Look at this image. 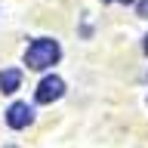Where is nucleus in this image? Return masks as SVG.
Returning <instances> with one entry per match:
<instances>
[{
  "instance_id": "obj_4",
  "label": "nucleus",
  "mask_w": 148,
  "mask_h": 148,
  "mask_svg": "<svg viewBox=\"0 0 148 148\" xmlns=\"http://www.w3.org/2000/svg\"><path fill=\"white\" fill-rule=\"evenodd\" d=\"M18 83H22V71H16V68L0 71V92H16Z\"/></svg>"
},
{
  "instance_id": "obj_5",
  "label": "nucleus",
  "mask_w": 148,
  "mask_h": 148,
  "mask_svg": "<svg viewBox=\"0 0 148 148\" xmlns=\"http://www.w3.org/2000/svg\"><path fill=\"white\" fill-rule=\"evenodd\" d=\"M136 12H139V16H142V18H148V0H139Z\"/></svg>"
},
{
  "instance_id": "obj_6",
  "label": "nucleus",
  "mask_w": 148,
  "mask_h": 148,
  "mask_svg": "<svg viewBox=\"0 0 148 148\" xmlns=\"http://www.w3.org/2000/svg\"><path fill=\"white\" fill-rule=\"evenodd\" d=\"M105 3H136V0H105Z\"/></svg>"
},
{
  "instance_id": "obj_1",
  "label": "nucleus",
  "mask_w": 148,
  "mask_h": 148,
  "mask_svg": "<svg viewBox=\"0 0 148 148\" xmlns=\"http://www.w3.org/2000/svg\"><path fill=\"white\" fill-rule=\"evenodd\" d=\"M59 56H62L59 40H53V37H37L34 43L28 46V53H25V65L34 68V71H43V68L59 62Z\"/></svg>"
},
{
  "instance_id": "obj_7",
  "label": "nucleus",
  "mask_w": 148,
  "mask_h": 148,
  "mask_svg": "<svg viewBox=\"0 0 148 148\" xmlns=\"http://www.w3.org/2000/svg\"><path fill=\"white\" fill-rule=\"evenodd\" d=\"M142 49H145V53H148V34H145V43H142Z\"/></svg>"
},
{
  "instance_id": "obj_2",
  "label": "nucleus",
  "mask_w": 148,
  "mask_h": 148,
  "mask_svg": "<svg viewBox=\"0 0 148 148\" xmlns=\"http://www.w3.org/2000/svg\"><path fill=\"white\" fill-rule=\"evenodd\" d=\"M62 92H65V80H62V77H56V74H49V77H43V80H40V86H37V92H34V99L40 102V105H49V102L62 99Z\"/></svg>"
},
{
  "instance_id": "obj_3",
  "label": "nucleus",
  "mask_w": 148,
  "mask_h": 148,
  "mask_svg": "<svg viewBox=\"0 0 148 148\" xmlns=\"http://www.w3.org/2000/svg\"><path fill=\"white\" fill-rule=\"evenodd\" d=\"M34 120V111H31V105L28 102H12L9 105V111H6V123L12 130H22V127H28Z\"/></svg>"
}]
</instances>
